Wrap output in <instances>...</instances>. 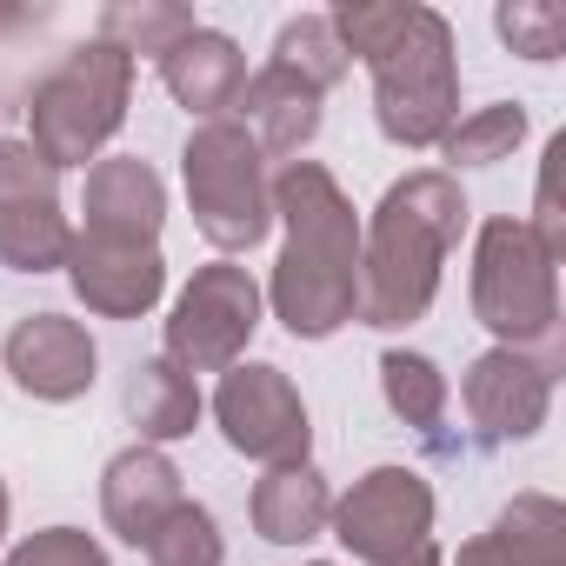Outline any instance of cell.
I'll use <instances>...</instances> for the list:
<instances>
[{
	"mask_svg": "<svg viewBox=\"0 0 566 566\" xmlns=\"http://www.w3.org/2000/svg\"><path fill=\"white\" fill-rule=\"evenodd\" d=\"M280 260L266 307L294 340H334L360 307V213L321 160H287L273 174Z\"/></svg>",
	"mask_w": 566,
	"mask_h": 566,
	"instance_id": "6da1fadb",
	"label": "cell"
},
{
	"mask_svg": "<svg viewBox=\"0 0 566 566\" xmlns=\"http://www.w3.org/2000/svg\"><path fill=\"white\" fill-rule=\"evenodd\" d=\"M473 220V200L460 187V174L440 167H413L400 174L380 207L360 220V327L400 334L413 321H427V307L440 301V266L460 247Z\"/></svg>",
	"mask_w": 566,
	"mask_h": 566,
	"instance_id": "7a4b0ae2",
	"label": "cell"
},
{
	"mask_svg": "<svg viewBox=\"0 0 566 566\" xmlns=\"http://www.w3.org/2000/svg\"><path fill=\"white\" fill-rule=\"evenodd\" d=\"M473 321L493 334V347L526 354L553 380L566 374V321H559V260L539 247V233L520 213H493L473 233V273H467Z\"/></svg>",
	"mask_w": 566,
	"mask_h": 566,
	"instance_id": "3957f363",
	"label": "cell"
},
{
	"mask_svg": "<svg viewBox=\"0 0 566 566\" xmlns=\"http://www.w3.org/2000/svg\"><path fill=\"white\" fill-rule=\"evenodd\" d=\"M134 101V61L107 41H81L61 54L54 74L28 94V147L48 167H94L101 147L127 127Z\"/></svg>",
	"mask_w": 566,
	"mask_h": 566,
	"instance_id": "277c9868",
	"label": "cell"
},
{
	"mask_svg": "<svg viewBox=\"0 0 566 566\" xmlns=\"http://www.w3.org/2000/svg\"><path fill=\"white\" fill-rule=\"evenodd\" d=\"M180 187H187L193 227L220 247V260L253 253L273 233V174L233 114L193 120V134L180 147Z\"/></svg>",
	"mask_w": 566,
	"mask_h": 566,
	"instance_id": "5b68a950",
	"label": "cell"
},
{
	"mask_svg": "<svg viewBox=\"0 0 566 566\" xmlns=\"http://www.w3.org/2000/svg\"><path fill=\"white\" fill-rule=\"evenodd\" d=\"M367 74H374V120L394 147L427 154L460 120V54H453V21L447 14L413 8L407 34L380 61H367Z\"/></svg>",
	"mask_w": 566,
	"mask_h": 566,
	"instance_id": "8992f818",
	"label": "cell"
},
{
	"mask_svg": "<svg viewBox=\"0 0 566 566\" xmlns=\"http://www.w3.org/2000/svg\"><path fill=\"white\" fill-rule=\"evenodd\" d=\"M260 314H266L260 280L240 260H207V266H193V280L174 294L167 360L187 367V374H227V367H240L247 340L260 334Z\"/></svg>",
	"mask_w": 566,
	"mask_h": 566,
	"instance_id": "52a82bcc",
	"label": "cell"
},
{
	"mask_svg": "<svg viewBox=\"0 0 566 566\" xmlns=\"http://www.w3.org/2000/svg\"><path fill=\"white\" fill-rule=\"evenodd\" d=\"M213 420H220V440L240 460H260V467H294V460L314 453V413H307L301 387L273 360L227 367L220 387H213Z\"/></svg>",
	"mask_w": 566,
	"mask_h": 566,
	"instance_id": "ba28073f",
	"label": "cell"
},
{
	"mask_svg": "<svg viewBox=\"0 0 566 566\" xmlns=\"http://www.w3.org/2000/svg\"><path fill=\"white\" fill-rule=\"evenodd\" d=\"M327 533L360 559V566H400L433 539V486L413 467H374L360 473L340 500Z\"/></svg>",
	"mask_w": 566,
	"mask_h": 566,
	"instance_id": "9c48e42d",
	"label": "cell"
},
{
	"mask_svg": "<svg viewBox=\"0 0 566 566\" xmlns=\"http://www.w3.org/2000/svg\"><path fill=\"white\" fill-rule=\"evenodd\" d=\"M67 287L101 321H140L167 294V253L160 247H134V240H101V233H81L74 227Z\"/></svg>",
	"mask_w": 566,
	"mask_h": 566,
	"instance_id": "30bf717a",
	"label": "cell"
},
{
	"mask_svg": "<svg viewBox=\"0 0 566 566\" xmlns=\"http://www.w3.org/2000/svg\"><path fill=\"white\" fill-rule=\"evenodd\" d=\"M0 367L14 374V387H21L28 400L67 407V400H81V394H94V380H101V347H94V334H87L81 321H67V314H28V321H14L8 347H0Z\"/></svg>",
	"mask_w": 566,
	"mask_h": 566,
	"instance_id": "8fae6325",
	"label": "cell"
},
{
	"mask_svg": "<svg viewBox=\"0 0 566 566\" xmlns=\"http://www.w3.org/2000/svg\"><path fill=\"white\" fill-rule=\"evenodd\" d=\"M460 407H467V420H473V433L486 447L533 440L546 427V413H553V374L533 367L513 347H486L460 380Z\"/></svg>",
	"mask_w": 566,
	"mask_h": 566,
	"instance_id": "7c38bea8",
	"label": "cell"
},
{
	"mask_svg": "<svg viewBox=\"0 0 566 566\" xmlns=\"http://www.w3.org/2000/svg\"><path fill=\"white\" fill-rule=\"evenodd\" d=\"M160 227H167V180L154 174V160L101 154L81 180V233L160 247Z\"/></svg>",
	"mask_w": 566,
	"mask_h": 566,
	"instance_id": "4fadbf2b",
	"label": "cell"
},
{
	"mask_svg": "<svg viewBox=\"0 0 566 566\" xmlns=\"http://www.w3.org/2000/svg\"><path fill=\"white\" fill-rule=\"evenodd\" d=\"M321 101H327V94H314L301 74H287V67L266 61L260 74H247V87H240V101H233V107H240L233 120L253 134V147H260L266 160L287 167V160H301V154L321 140V120H327Z\"/></svg>",
	"mask_w": 566,
	"mask_h": 566,
	"instance_id": "5bb4252c",
	"label": "cell"
},
{
	"mask_svg": "<svg viewBox=\"0 0 566 566\" xmlns=\"http://www.w3.org/2000/svg\"><path fill=\"white\" fill-rule=\"evenodd\" d=\"M180 467L167 460V447H120L101 473V520L107 533H120L127 546H147V533L180 506Z\"/></svg>",
	"mask_w": 566,
	"mask_h": 566,
	"instance_id": "9a60e30c",
	"label": "cell"
},
{
	"mask_svg": "<svg viewBox=\"0 0 566 566\" xmlns=\"http://www.w3.org/2000/svg\"><path fill=\"white\" fill-rule=\"evenodd\" d=\"M160 87L174 94V107H187L193 120H220L233 101H240V87H247V54H240V41L233 34H220V28H193L180 48H167L160 61Z\"/></svg>",
	"mask_w": 566,
	"mask_h": 566,
	"instance_id": "2e32d148",
	"label": "cell"
},
{
	"mask_svg": "<svg viewBox=\"0 0 566 566\" xmlns=\"http://www.w3.org/2000/svg\"><path fill=\"white\" fill-rule=\"evenodd\" d=\"M247 520L266 546H314L334 520V486L314 460H294V467H266L253 480V500H247Z\"/></svg>",
	"mask_w": 566,
	"mask_h": 566,
	"instance_id": "e0dca14e",
	"label": "cell"
},
{
	"mask_svg": "<svg viewBox=\"0 0 566 566\" xmlns=\"http://www.w3.org/2000/svg\"><path fill=\"white\" fill-rule=\"evenodd\" d=\"M127 420H134V433H140V447H174V440H187L193 427H200V413H207V400H200V380L187 374V367H174L167 354H147L134 374H127Z\"/></svg>",
	"mask_w": 566,
	"mask_h": 566,
	"instance_id": "ac0fdd59",
	"label": "cell"
},
{
	"mask_svg": "<svg viewBox=\"0 0 566 566\" xmlns=\"http://www.w3.org/2000/svg\"><path fill=\"white\" fill-rule=\"evenodd\" d=\"M193 28H200V21H193V8H180V0H107L101 21H94V41L120 48L127 61H140V54L160 61V54L180 48Z\"/></svg>",
	"mask_w": 566,
	"mask_h": 566,
	"instance_id": "d6986e66",
	"label": "cell"
},
{
	"mask_svg": "<svg viewBox=\"0 0 566 566\" xmlns=\"http://www.w3.org/2000/svg\"><path fill=\"white\" fill-rule=\"evenodd\" d=\"M67 247H74V220L61 213V200L0 213V266L8 273H54L67 266Z\"/></svg>",
	"mask_w": 566,
	"mask_h": 566,
	"instance_id": "ffe728a7",
	"label": "cell"
},
{
	"mask_svg": "<svg viewBox=\"0 0 566 566\" xmlns=\"http://www.w3.org/2000/svg\"><path fill=\"white\" fill-rule=\"evenodd\" d=\"M526 140V107L520 101H493V107H473L447 127L440 140V174H460V167H493V160H513Z\"/></svg>",
	"mask_w": 566,
	"mask_h": 566,
	"instance_id": "44dd1931",
	"label": "cell"
},
{
	"mask_svg": "<svg viewBox=\"0 0 566 566\" xmlns=\"http://www.w3.org/2000/svg\"><path fill=\"white\" fill-rule=\"evenodd\" d=\"M380 394H387V407H394V420H407V427H420V433H433L440 420H447V374H440V360L433 354H413V347H387L380 354Z\"/></svg>",
	"mask_w": 566,
	"mask_h": 566,
	"instance_id": "7402d4cb",
	"label": "cell"
},
{
	"mask_svg": "<svg viewBox=\"0 0 566 566\" xmlns=\"http://www.w3.org/2000/svg\"><path fill=\"white\" fill-rule=\"evenodd\" d=\"M273 67L301 74L314 94H327V87H340V81L354 74V61H347V48L334 41V21H327V14H294V21H280V34H273Z\"/></svg>",
	"mask_w": 566,
	"mask_h": 566,
	"instance_id": "603a6c76",
	"label": "cell"
},
{
	"mask_svg": "<svg viewBox=\"0 0 566 566\" xmlns=\"http://www.w3.org/2000/svg\"><path fill=\"white\" fill-rule=\"evenodd\" d=\"M147 566H227V533L200 500H180L154 533H147Z\"/></svg>",
	"mask_w": 566,
	"mask_h": 566,
	"instance_id": "cb8c5ba5",
	"label": "cell"
},
{
	"mask_svg": "<svg viewBox=\"0 0 566 566\" xmlns=\"http://www.w3.org/2000/svg\"><path fill=\"white\" fill-rule=\"evenodd\" d=\"M327 21H334V41L347 48V61H380L407 34L413 0H340Z\"/></svg>",
	"mask_w": 566,
	"mask_h": 566,
	"instance_id": "d4e9b609",
	"label": "cell"
},
{
	"mask_svg": "<svg viewBox=\"0 0 566 566\" xmlns=\"http://www.w3.org/2000/svg\"><path fill=\"white\" fill-rule=\"evenodd\" d=\"M493 28L533 67H546V61L566 54V8H553V0H506V8L493 14Z\"/></svg>",
	"mask_w": 566,
	"mask_h": 566,
	"instance_id": "484cf974",
	"label": "cell"
},
{
	"mask_svg": "<svg viewBox=\"0 0 566 566\" xmlns=\"http://www.w3.org/2000/svg\"><path fill=\"white\" fill-rule=\"evenodd\" d=\"M34 200H61V167H48L28 134H0V213Z\"/></svg>",
	"mask_w": 566,
	"mask_h": 566,
	"instance_id": "4316f807",
	"label": "cell"
},
{
	"mask_svg": "<svg viewBox=\"0 0 566 566\" xmlns=\"http://www.w3.org/2000/svg\"><path fill=\"white\" fill-rule=\"evenodd\" d=\"M0 566H114V559H107V546H101L94 533H81V526H41V533L14 539Z\"/></svg>",
	"mask_w": 566,
	"mask_h": 566,
	"instance_id": "83f0119b",
	"label": "cell"
},
{
	"mask_svg": "<svg viewBox=\"0 0 566 566\" xmlns=\"http://www.w3.org/2000/svg\"><path fill=\"white\" fill-rule=\"evenodd\" d=\"M559 160H566V140H553L546 147V160H539V187H533V233H539V247L553 253V260H566V213H559Z\"/></svg>",
	"mask_w": 566,
	"mask_h": 566,
	"instance_id": "f1b7e54d",
	"label": "cell"
},
{
	"mask_svg": "<svg viewBox=\"0 0 566 566\" xmlns=\"http://www.w3.org/2000/svg\"><path fill=\"white\" fill-rule=\"evenodd\" d=\"M453 566H566V559H553V553H533V546L506 539L500 526H486V533H473V539L453 553Z\"/></svg>",
	"mask_w": 566,
	"mask_h": 566,
	"instance_id": "f546056e",
	"label": "cell"
},
{
	"mask_svg": "<svg viewBox=\"0 0 566 566\" xmlns=\"http://www.w3.org/2000/svg\"><path fill=\"white\" fill-rule=\"evenodd\" d=\"M400 566H447V559H440V546H433V539H427V546H420V553H407V559H400Z\"/></svg>",
	"mask_w": 566,
	"mask_h": 566,
	"instance_id": "4dcf8cb0",
	"label": "cell"
},
{
	"mask_svg": "<svg viewBox=\"0 0 566 566\" xmlns=\"http://www.w3.org/2000/svg\"><path fill=\"white\" fill-rule=\"evenodd\" d=\"M8 526H14V493H8V480H0V539H8Z\"/></svg>",
	"mask_w": 566,
	"mask_h": 566,
	"instance_id": "1f68e13d",
	"label": "cell"
},
{
	"mask_svg": "<svg viewBox=\"0 0 566 566\" xmlns=\"http://www.w3.org/2000/svg\"><path fill=\"white\" fill-rule=\"evenodd\" d=\"M307 566H334V559H307Z\"/></svg>",
	"mask_w": 566,
	"mask_h": 566,
	"instance_id": "d6a6232c",
	"label": "cell"
}]
</instances>
